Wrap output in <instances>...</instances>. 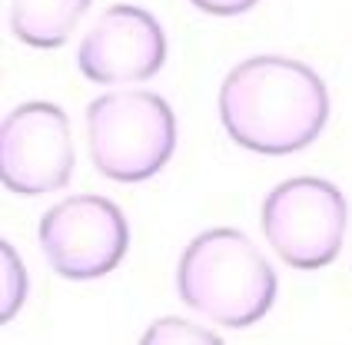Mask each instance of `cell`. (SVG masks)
Masks as SVG:
<instances>
[{
  "label": "cell",
  "instance_id": "obj_5",
  "mask_svg": "<svg viewBox=\"0 0 352 345\" xmlns=\"http://www.w3.org/2000/svg\"><path fill=\"white\" fill-rule=\"evenodd\" d=\"M37 236L50 269L77 282L113 272L130 249V223L123 210L94 192H77L50 206Z\"/></svg>",
  "mask_w": 352,
  "mask_h": 345
},
{
  "label": "cell",
  "instance_id": "obj_11",
  "mask_svg": "<svg viewBox=\"0 0 352 345\" xmlns=\"http://www.w3.org/2000/svg\"><path fill=\"white\" fill-rule=\"evenodd\" d=\"M190 3L203 14H213V17H236V14L253 10L259 0H190Z\"/></svg>",
  "mask_w": 352,
  "mask_h": 345
},
{
  "label": "cell",
  "instance_id": "obj_10",
  "mask_svg": "<svg viewBox=\"0 0 352 345\" xmlns=\"http://www.w3.org/2000/svg\"><path fill=\"white\" fill-rule=\"evenodd\" d=\"M143 342H157V345H216L219 342V335H216L213 329H203L196 326V322H186V319H176V315H166V319H157L153 326L143 332Z\"/></svg>",
  "mask_w": 352,
  "mask_h": 345
},
{
  "label": "cell",
  "instance_id": "obj_8",
  "mask_svg": "<svg viewBox=\"0 0 352 345\" xmlns=\"http://www.w3.org/2000/svg\"><path fill=\"white\" fill-rule=\"evenodd\" d=\"M94 0H7L10 34L34 50H57L77 30Z\"/></svg>",
  "mask_w": 352,
  "mask_h": 345
},
{
  "label": "cell",
  "instance_id": "obj_6",
  "mask_svg": "<svg viewBox=\"0 0 352 345\" xmlns=\"http://www.w3.org/2000/svg\"><path fill=\"white\" fill-rule=\"evenodd\" d=\"M77 150L70 116L57 103L30 100L3 116L0 126V176L20 196H43L63 190L74 176Z\"/></svg>",
  "mask_w": 352,
  "mask_h": 345
},
{
  "label": "cell",
  "instance_id": "obj_3",
  "mask_svg": "<svg viewBox=\"0 0 352 345\" xmlns=\"http://www.w3.org/2000/svg\"><path fill=\"white\" fill-rule=\"evenodd\" d=\"M87 146L113 183L153 179L176 150V116L153 90H113L87 107Z\"/></svg>",
  "mask_w": 352,
  "mask_h": 345
},
{
  "label": "cell",
  "instance_id": "obj_1",
  "mask_svg": "<svg viewBox=\"0 0 352 345\" xmlns=\"http://www.w3.org/2000/svg\"><path fill=\"white\" fill-rule=\"evenodd\" d=\"M219 120L236 146L289 156L313 146L329 120V90L309 63L263 54L236 63L219 83Z\"/></svg>",
  "mask_w": 352,
  "mask_h": 345
},
{
  "label": "cell",
  "instance_id": "obj_2",
  "mask_svg": "<svg viewBox=\"0 0 352 345\" xmlns=\"http://www.w3.org/2000/svg\"><path fill=\"white\" fill-rule=\"evenodd\" d=\"M176 292L196 315L226 329H250L276 302V272L239 230H206L183 249Z\"/></svg>",
  "mask_w": 352,
  "mask_h": 345
},
{
  "label": "cell",
  "instance_id": "obj_4",
  "mask_svg": "<svg viewBox=\"0 0 352 345\" xmlns=\"http://www.w3.org/2000/svg\"><path fill=\"white\" fill-rule=\"evenodd\" d=\"M259 223L266 243L286 266L316 272L329 266L342 249L349 206L342 190H336L329 179L293 176L270 190Z\"/></svg>",
  "mask_w": 352,
  "mask_h": 345
},
{
  "label": "cell",
  "instance_id": "obj_7",
  "mask_svg": "<svg viewBox=\"0 0 352 345\" xmlns=\"http://www.w3.org/2000/svg\"><path fill=\"white\" fill-rule=\"evenodd\" d=\"M166 63V34L137 3H113L97 17L77 47V70L90 83L120 87L157 77Z\"/></svg>",
  "mask_w": 352,
  "mask_h": 345
},
{
  "label": "cell",
  "instance_id": "obj_9",
  "mask_svg": "<svg viewBox=\"0 0 352 345\" xmlns=\"http://www.w3.org/2000/svg\"><path fill=\"white\" fill-rule=\"evenodd\" d=\"M3 272H0V322H10L27 302V269L20 263L17 249L10 243H0Z\"/></svg>",
  "mask_w": 352,
  "mask_h": 345
}]
</instances>
